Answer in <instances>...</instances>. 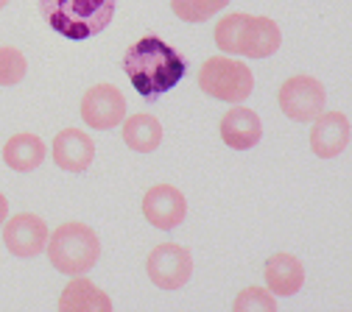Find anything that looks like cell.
<instances>
[{
    "instance_id": "cell-1",
    "label": "cell",
    "mask_w": 352,
    "mask_h": 312,
    "mask_svg": "<svg viewBox=\"0 0 352 312\" xmlns=\"http://www.w3.org/2000/svg\"><path fill=\"white\" fill-rule=\"evenodd\" d=\"M123 70L138 93L154 101L182 81L185 62L160 36H143L123 53Z\"/></svg>"
},
{
    "instance_id": "cell-2",
    "label": "cell",
    "mask_w": 352,
    "mask_h": 312,
    "mask_svg": "<svg viewBox=\"0 0 352 312\" xmlns=\"http://www.w3.org/2000/svg\"><path fill=\"white\" fill-rule=\"evenodd\" d=\"M215 45L224 53H238L249 59H266L277 53L283 34L280 25L269 17H252V14H227L215 23Z\"/></svg>"
},
{
    "instance_id": "cell-3",
    "label": "cell",
    "mask_w": 352,
    "mask_h": 312,
    "mask_svg": "<svg viewBox=\"0 0 352 312\" xmlns=\"http://www.w3.org/2000/svg\"><path fill=\"white\" fill-rule=\"evenodd\" d=\"M118 0H39L45 23L67 39H90L115 17Z\"/></svg>"
},
{
    "instance_id": "cell-4",
    "label": "cell",
    "mask_w": 352,
    "mask_h": 312,
    "mask_svg": "<svg viewBox=\"0 0 352 312\" xmlns=\"http://www.w3.org/2000/svg\"><path fill=\"white\" fill-rule=\"evenodd\" d=\"M45 251L59 274L84 276L87 271H93L101 256V240L87 223L70 220V223H62L54 235H48Z\"/></svg>"
},
{
    "instance_id": "cell-5",
    "label": "cell",
    "mask_w": 352,
    "mask_h": 312,
    "mask_svg": "<svg viewBox=\"0 0 352 312\" xmlns=\"http://www.w3.org/2000/svg\"><path fill=\"white\" fill-rule=\"evenodd\" d=\"M252 86H254L252 67L230 56H212L199 70V89L215 101L241 104L252 95Z\"/></svg>"
},
{
    "instance_id": "cell-6",
    "label": "cell",
    "mask_w": 352,
    "mask_h": 312,
    "mask_svg": "<svg viewBox=\"0 0 352 312\" xmlns=\"http://www.w3.org/2000/svg\"><path fill=\"white\" fill-rule=\"evenodd\" d=\"M280 109L288 120L296 123H311L314 117H319L324 112V101L327 93L319 78L314 75H291L283 86H280Z\"/></svg>"
},
{
    "instance_id": "cell-7",
    "label": "cell",
    "mask_w": 352,
    "mask_h": 312,
    "mask_svg": "<svg viewBox=\"0 0 352 312\" xmlns=\"http://www.w3.org/2000/svg\"><path fill=\"white\" fill-rule=\"evenodd\" d=\"M146 271L160 290H179L193 276V256L185 245L162 243L148 254Z\"/></svg>"
},
{
    "instance_id": "cell-8",
    "label": "cell",
    "mask_w": 352,
    "mask_h": 312,
    "mask_svg": "<svg viewBox=\"0 0 352 312\" xmlns=\"http://www.w3.org/2000/svg\"><path fill=\"white\" fill-rule=\"evenodd\" d=\"M126 117V98L118 86L112 84H96L84 93L81 98V120L96 128V131H109Z\"/></svg>"
},
{
    "instance_id": "cell-9",
    "label": "cell",
    "mask_w": 352,
    "mask_h": 312,
    "mask_svg": "<svg viewBox=\"0 0 352 312\" xmlns=\"http://www.w3.org/2000/svg\"><path fill=\"white\" fill-rule=\"evenodd\" d=\"M3 243L20 259H31V256L42 254V251H45V243H48L45 220H42L39 215H31V212L14 215L12 220H6Z\"/></svg>"
},
{
    "instance_id": "cell-10",
    "label": "cell",
    "mask_w": 352,
    "mask_h": 312,
    "mask_svg": "<svg viewBox=\"0 0 352 312\" xmlns=\"http://www.w3.org/2000/svg\"><path fill=\"white\" fill-rule=\"evenodd\" d=\"M143 215L154 229H176L188 215L185 195L170 184H154L143 198Z\"/></svg>"
},
{
    "instance_id": "cell-11",
    "label": "cell",
    "mask_w": 352,
    "mask_h": 312,
    "mask_svg": "<svg viewBox=\"0 0 352 312\" xmlns=\"http://www.w3.org/2000/svg\"><path fill=\"white\" fill-rule=\"evenodd\" d=\"M349 140H352V128H349V117L344 112H322L319 117H314L311 151L316 156L333 159L349 148Z\"/></svg>"
},
{
    "instance_id": "cell-12",
    "label": "cell",
    "mask_w": 352,
    "mask_h": 312,
    "mask_svg": "<svg viewBox=\"0 0 352 312\" xmlns=\"http://www.w3.org/2000/svg\"><path fill=\"white\" fill-rule=\"evenodd\" d=\"M54 162L67 170V173H84L96 159V143L90 134H84L81 128H65L54 137L51 145Z\"/></svg>"
},
{
    "instance_id": "cell-13",
    "label": "cell",
    "mask_w": 352,
    "mask_h": 312,
    "mask_svg": "<svg viewBox=\"0 0 352 312\" xmlns=\"http://www.w3.org/2000/svg\"><path fill=\"white\" fill-rule=\"evenodd\" d=\"M218 131H221L224 145H230L235 151H249L263 137V123H260L257 112H252L246 106H235V109H230L221 117V125H218Z\"/></svg>"
},
{
    "instance_id": "cell-14",
    "label": "cell",
    "mask_w": 352,
    "mask_h": 312,
    "mask_svg": "<svg viewBox=\"0 0 352 312\" xmlns=\"http://www.w3.org/2000/svg\"><path fill=\"white\" fill-rule=\"evenodd\" d=\"M263 276L272 296H294L305 285V267L294 254H274L266 259Z\"/></svg>"
},
{
    "instance_id": "cell-15",
    "label": "cell",
    "mask_w": 352,
    "mask_h": 312,
    "mask_svg": "<svg viewBox=\"0 0 352 312\" xmlns=\"http://www.w3.org/2000/svg\"><path fill=\"white\" fill-rule=\"evenodd\" d=\"M59 309H62V312H109V309H112V301H109V296H107L101 287H96L90 279L76 276V279H70V285L62 290Z\"/></svg>"
},
{
    "instance_id": "cell-16",
    "label": "cell",
    "mask_w": 352,
    "mask_h": 312,
    "mask_svg": "<svg viewBox=\"0 0 352 312\" xmlns=\"http://www.w3.org/2000/svg\"><path fill=\"white\" fill-rule=\"evenodd\" d=\"M45 154H48V148L36 134H14L3 145V162L17 173H28V170L39 167Z\"/></svg>"
},
{
    "instance_id": "cell-17",
    "label": "cell",
    "mask_w": 352,
    "mask_h": 312,
    "mask_svg": "<svg viewBox=\"0 0 352 312\" xmlns=\"http://www.w3.org/2000/svg\"><path fill=\"white\" fill-rule=\"evenodd\" d=\"M123 143L138 151V154H151L162 143V125L154 115H131L123 117Z\"/></svg>"
},
{
    "instance_id": "cell-18",
    "label": "cell",
    "mask_w": 352,
    "mask_h": 312,
    "mask_svg": "<svg viewBox=\"0 0 352 312\" xmlns=\"http://www.w3.org/2000/svg\"><path fill=\"white\" fill-rule=\"evenodd\" d=\"M230 0H170L173 14L185 23H204L215 12H221Z\"/></svg>"
},
{
    "instance_id": "cell-19",
    "label": "cell",
    "mask_w": 352,
    "mask_h": 312,
    "mask_svg": "<svg viewBox=\"0 0 352 312\" xmlns=\"http://www.w3.org/2000/svg\"><path fill=\"white\" fill-rule=\"evenodd\" d=\"M25 56L12 48V45H0V86H14L25 78Z\"/></svg>"
},
{
    "instance_id": "cell-20",
    "label": "cell",
    "mask_w": 352,
    "mask_h": 312,
    "mask_svg": "<svg viewBox=\"0 0 352 312\" xmlns=\"http://www.w3.org/2000/svg\"><path fill=\"white\" fill-rule=\"evenodd\" d=\"M232 309L235 312H274L277 301H274V296L269 290L249 287V290H241V296L235 298Z\"/></svg>"
},
{
    "instance_id": "cell-21",
    "label": "cell",
    "mask_w": 352,
    "mask_h": 312,
    "mask_svg": "<svg viewBox=\"0 0 352 312\" xmlns=\"http://www.w3.org/2000/svg\"><path fill=\"white\" fill-rule=\"evenodd\" d=\"M6 212H9V201H6V195L0 193V226L6 223Z\"/></svg>"
},
{
    "instance_id": "cell-22",
    "label": "cell",
    "mask_w": 352,
    "mask_h": 312,
    "mask_svg": "<svg viewBox=\"0 0 352 312\" xmlns=\"http://www.w3.org/2000/svg\"><path fill=\"white\" fill-rule=\"evenodd\" d=\"M6 3H9V0H0V9H3V6H6Z\"/></svg>"
}]
</instances>
